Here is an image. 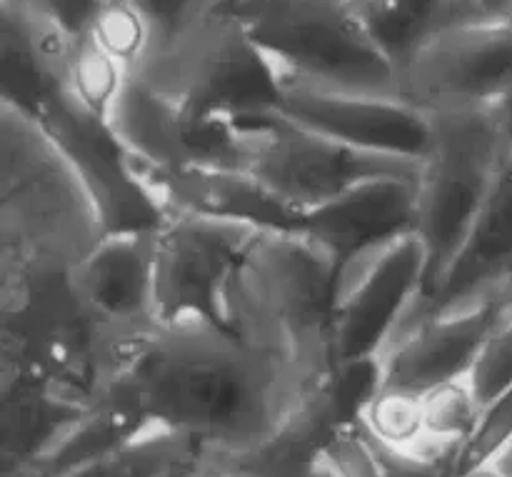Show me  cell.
Returning <instances> with one entry per match:
<instances>
[{
	"instance_id": "17",
	"label": "cell",
	"mask_w": 512,
	"mask_h": 477,
	"mask_svg": "<svg viewBox=\"0 0 512 477\" xmlns=\"http://www.w3.org/2000/svg\"><path fill=\"white\" fill-rule=\"evenodd\" d=\"M512 278V145L488 190L483 208L450 265L448 275L418 308L443 310L453 305L498 298Z\"/></svg>"
},
{
	"instance_id": "33",
	"label": "cell",
	"mask_w": 512,
	"mask_h": 477,
	"mask_svg": "<svg viewBox=\"0 0 512 477\" xmlns=\"http://www.w3.org/2000/svg\"><path fill=\"white\" fill-rule=\"evenodd\" d=\"M458 477H500V475H495L493 470L490 468H475V470H468V473H463V475H458Z\"/></svg>"
},
{
	"instance_id": "26",
	"label": "cell",
	"mask_w": 512,
	"mask_h": 477,
	"mask_svg": "<svg viewBox=\"0 0 512 477\" xmlns=\"http://www.w3.org/2000/svg\"><path fill=\"white\" fill-rule=\"evenodd\" d=\"M512 440V388L483 405L473 435L460 450L458 475L488 465Z\"/></svg>"
},
{
	"instance_id": "29",
	"label": "cell",
	"mask_w": 512,
	"mask_h": 477,
	"mask_svg": "<svg viewBox=\"0 0 512 477\" xmlns=\"http://www.w3.org/2000/svg\"><path fill=\"white\" fill-rule=\"evenodd\" d=\"M128 3L145 10V13L150 15V20L155 23V28H160V25H165L168 20H173L190 0H128Z\"/></svg>"
},
{
	"instance_id": "16",
	"label": "cell",
	"mask_w": 512,
	"mask_h": 477,
	"mask_svg": "<svg viewBox=\"0 0 512 477\" xmlns=\"http://www.w3.org/2000/svg\"><path fill=\"white\" fill-rule=\"evenodd\" d=\"M418 180L378 178L358 185L330 203L303 210L295 233L328 250L343 268L375 245L415 233Z\"/></svg>"
},
{
	"instance_id": "24",
	"label": "cell",
	"mask_w": 512,
	"mask_h": 477,
	"mask_svg": "<svg viewBox=\"0 0 512 477\" xmlns=\"http://www.w3.org/2000/svg\"><path fill=\"white\" fill-rule=\"evenodd\" d=\"M420 398H423V418L430 440L445 448L463 450L483 413V403L470 385L468 375L438 385Z\"/></svg>"
},
{
	"instance_id": "21",
	"label": "cell",
	"mask_w": 512,
	"mask_h": 477,
	"mask_svg": "<svg viewBox=\"0 0 512 477\" xmlns=\"http://www.w3.org/2000/svg\"><path fill=\"white\" fill-rule=\"evenodd\" d=\"M203 458L190 440L160 428H145L108 458L70 477H188Z\"/></svg>"
},
{
	"instance_id": "23",
	"label": "cell",
	"mask_w": 512,
	"mask_h": 477,
	"mask_svg": "<svg viewBox=\"0 0 512 477\" xmlns=\"http://www.w3.org/2000/svg\"><path fill=\"white\" fill-rule=\"evenodd\" d=\"M85 35L133 75L153 45L155 23L128 0H103Z\"/></svg>"
},
{
	"instance_id": "10",
	"label": "cell",
	"mask_w": 512,
	"mask_h": 477,
	"mask_svg": "<svg viewBox=\"0 0 512 477\" xmlns=\"http://www.w3.org/2000/svg\"><path fill=\"white\" fill-rule=\"evenodd\" d=\"M400 98L428 113L503 108L512 95V18L435 35L398 73Z\"/></svg>"
},
{
	"instance_id": "19",
	"label": "cell",
	"mask_w": 512,
	"mask_h": 477,
	"mask_svg": "<svg viewBox=\"0 0 512 477\" xmlns=\"http://www.w3.org/2000/svg\"><path fill=\"white\" fill-rule=\"evenodd\" d=\"M145 428L150 425H145L130 410L113 403H100L75 418L33 463L20 468H33L43 477H70L113 455Z\"/></svg>"
},
{
	"instance_id": "35",
	"label": "cell",
	"mask_w": 512,
	"mask_h": 477,
	"mask_svg": "<svg viewBox=\"0 0 512 477\" xmlns=\"http://www.w3.org/2000/svg\"><path fill=\"white\" fill-rule=\"evenodd\" d=\"M503 115H505V120H508V128H510V135H512V95L508 100H505Z\"/></svg>"
},
{
	"instance_id": "9",
	"label": "cell",
	"mask_w": 512,
	"mask_h": 477,
	"mask_svg": "<svg viewBox=\"0 0 512 477\" xmlns=\"http://www.w3.org/2000/svg\"><path fill=\"white\" fill-rule=\"evenodd\" d=\"M260 230L240 220L168 210L155 230L158 320H215L223 293Z\"/></svg>"
},
{
	"instance_id": "12",
	"label": "cell",
	"mask_w": 512,
	"mask_h": 477,
	"mask_svg": "<svg viewBox=\"0 0 512 477\" xmlns=\"http://www.w3.org/2000/svg\"><path fill=\"white\" fill-rule=\"evenodd\" d=\"M278 110L293 123L360 153L425 165L433 150V118L400 95L280 85Z\"/></svg>"
},
{
	"instance_id": "6",
	"label": "cell",
	"mask_w": 512,
	"mask_h": 477,
	"mask_svg": "<svg viewBox=\"0 0 512 477\" xmlns=\"http://www.w3.org/2000/svg\"><path fill=\"white\" fill-rule=\"evenodd\" d=\"M433 150L418 180L415 235L428 258L425 288L430 298L458 258L488 190L512 145L503 108L430 113Z\"/></svg>"
},
{
	"instance_id": "11",
	"label": "cell",
	"mask_w": 512,
	"mask_h": 477,
	"mask_svg": "<svg viewBox=\"0 0 512 477\" xmlns=\"http://www.w3.org/2000/svg\"><path fill=\"white\" fill-rule=\"evenodd\" d=\"M110 130L138 168L240 170V133L233 118H193L133 75L110 115Z\"/></svg>"
},
{
	"instance_id": "3",
	"label": "cell",
	"mask_w": 512,
	"mask_h": 477,
	"mask_svg": "<svg viewBox=\"0 0 512 477\" xmlns=\"http://www.w3.org/2000/svg\"><path fill=\"white\" fill-rule=\"evenodd\" d=\"M103 238L63 148L33 113L0 100V273L70 275Z\"/></svg>"
},
{
	"instance_id": "20",
	"label": "cell",
	"mask_w": 512,
	"mask_h": 477,
	"mask_svg": "<svg viewBox=\"0 0 512 477\" xmlns=\"http://www.w3.org/2000/svg\"><path fill=\"white\" fill-rule=\"evenodd\" d=\"M358 425L383 448L430 460H460V450L430 440L423 418V398L405 390L378 388L360 408Z\"/></svg>"
},
{
	"instance_id": "28",
	"label": "cell",
	"mask_w": 512,
	"mask_h": 477,
	"mask_svg": "<svg viewBox=\"0 0 512 477\" xmlns=\"http://www.w3.org/2000/svg\"><path fill=\"white\" fill-rule=\"evenodd\" d=\"M13 3L63 33L83 38L103 0H13Z\"/></svg>"
},
{
	"instance_id": "5",
	"label": "cell",
	"mask_w": 512,
	"mask_h": 477,
	"mask_svg": "<svg viewBox=\"0 0 512 477\" xmlns=\"http://www.w3.org/2000/svg\"><path fill=\"white\" fill-rule=\"evenodd\" d=\"M235 8L280 85L400 95L398 73L353 0H235Z\"/></svg>"
},
{
	"instance_id": "14",
	"label": "cell",
	"mask_w": 512,
	"mask_h": 477,
	"mask_svg": "<svg viewBox=\"0 0 512 477\" xmlns=\"http://www.w3.org/2000/svg\"><path fill=\"white\" fill-rule=\"evenodd\" d=\"M505 313L498 298L443 310L413 308L378 363V388L423 395L470 373L480 348Z\"/></svg>"
},
{
	"instance_id": "13",
	"label": "cell",
	"mask_w": 512,
	"mask_h": 477,
	"mask_svg": "<svg viewBox=\"0 0 512 477\" xmlns=\"http://www.w3.org/2000/svg\"><path fill=\"white\" fill-rule=\"evenodd\" d=\"M33 115L83 178L100 210L105 235L160 228L163 208L133 170L128 153L105 120L78 108L65 90L50 95Z\"/></svg>"
},
{
	"instance_id": "2",
	"label": "cell",
	"mask_w": 512,
	"mask_h": 477,
	"mask_svg": "<svg viewBox=\"0 0 512 477\" xmlns=\"http://www.w3.org/2000/svg\"><path fill=\"white\" fill-rule=\"evenodd\" d=\"M338 278V260L318 243L260 230L225 285L220 323L310 388H323L338 370Z\"/></svg>"
},
{
	"instance_id": "25",
	"label": "cell",
	"mask_w": 512,
	"mask_h": 477,
	"mask_svg": "<svg viewBox=\"0 0 512 477\" xmlns=\"http://www.w3.org/2000/svg\"><path fill=\"white\" fill-rule=\"evenodd\" d=\"M468 378L483 405L512 388V308H505L500 323L488 335Z\"/></svg>"
},
{
	"instance_id": "30",
	"label": "cell",
	"mask_w": 512,
	"mask_h": 477,
	"mask_svg": "<svg viewBox=\"0 0 512 477\" xmlns=\"http://www.w3.org/2000/svg\"><path fill=\"white\" fill-rule=\"evenodd\" d=\"M485 468H490L495 475H500V477H512V440L505 445L503 450H500L498 455H495L493 460H490L488 465H485Z\"/></svg>"
},
{
	"instance_id": "34",
	"label": "cell",
	"mask_w": 512,
	"mask_h": 477,
	"mask_svg": "<svg viewBox=\"0 0 512 477\" xmlns=\"http://www.w3.org/2000/svg\"><path fill=\"white\" fill-rule=\"evenodd\" d=\"M188 477H225V475H220V473H215V470H208V468H203V465H200V468L195 470V473H190Z\"/></svg>"
},
{
	"instance_id": "27",
	"label": "cell",
	"mask_w": 512,
	"mask_h": 477,
	"mask_svg": "<svg viewBox=\"0 0 512 477\" xmlns=\"http://www.w3.org/2000/svg\"><path fill=\"white\" fill-rule=\"evenodd\" d=\"M330 463L335 465L340 477H388L380 460L375 458L373 448L365 440L363 430L358 428V420L345 425L330 445L325 448Z\"/></svg>"
},
{
	"instance_id": "31",
	"label": "cell",
	"mask_w": 512,
	"mask_h": 477,
	"mask_svg": "<svg viewBox=\"0 0 512 477\" xmlns=\"http://www.w3.org/2000/svg\"><path fill=\"white\" fill-rule=\"evenodd\" d=\"M493 18H512V0H480Z\"/></svg>"
},
{
	"instance_id": "8",
	"label": "cell",
	"mask_w": 512,
	"mask_h": 477,
	"mask_svg": "<svg viewBox=\"0 0 512 477\" xmlns=\"http://www.w3.org/2000/svg\"><path fill=\"white\" fill-rule=\"evenodd\" d=\"M428 258L415 233L355 255L340 268L335 298V368L375 363L423 295Z\"/></svg>"
},
{
	"instance_id": "18",
	"label": "cell",
	"mask_w": 512,
	"mask_h": 477,
	"mask_svg": "<svg viewBox=\"0 0 512 477\" xmlns=\"http://www.w3.org/2000/svg\"><path fill=\"white\" fill-rule=\"evenodd\" d=\"M353 8L395 73L435 35L493 18L480 0H353Z\"/></svg>"
},
{
	"instance_id": "4",
	"label": "cell",
	"mask_w": 512,
	"mask_h": 477,
	"mask_svg": "<svg viewBox=\"0 0 512 477\" xmlns=\"http://www.w3.org/2000/svg\"><path fill=\"white\" fill-rule=\"evenodd\" d=\"M133 78L193 118H248L280 108V80L235 0H190L155 28Z\"/></svg>"
},
{
	"instance_id": "1",
	"label": "cell",
	"mask_w": 512,
	"mask_h": 477,
	"mask_svg": "<svg viewBox=\"0 0 512 477\" xmlns=\"http://www.w3.org/2000/svg\"><path fill=\"white\" fill-rule=\"evenodd\" d=\"M105 333L100 403L190 440L203 463L265 445L325 388H310L215 320H155Z\"/></svg>"
},
{
	"instance_id": "15",
	"label": "cell",
	"mask_w": 512,
	"mask_h": 477,
	"mask_svg": "<svg viewBox=\"0 0 512 477\" xmlns=\"http://www.w3.org/2000/svg\"><path fill=\"white\" fill-rule=\"evenodd\" d=\"M70 288L80 308L110 333L155 323V230L105 235L70 270Z\"/></svg>"
},
{
	"instance_id": "7",
	"label": "cell",
	"mask_w": 512,
	"mask_h": 477,
	"mask_svg": "<svg viewBox=\"0 0 512 477\" xmlns=\"http://www.w3.org/2000/svg\"><path fill=\"white\" fill-rule=\"evenodd\" d=\"M240 133V173L250 175L295 213L318 208L378 178H420L423 165L360 153L268 110L233 118Z\"/></svg>"
},
{
	"instance_id": "22",
	"label": "cell",
	"mask_w": 512,
	"mask_h": 477,
	"mask_svg": "<svg viewBox=\"0 0 512 477\" xmlns=\"http://www.w3.org/2000/svg\"><path fill=\"white\" fill-rule=\"evenodd\" d=\"M130 73L110 55H105L88 35L75 43L65 70V95L78 108L110 125L115 105L128 85Z\"/></svg>"
},
{
	"instance_id": "32",
	"label": "cell",
	"mask_w": 512,
	"mask_h": 477,
	"mask_svg": "<svg viewBox=\"0 0 512 477\" xmlns=\"http://www.w3.org/2000/svg\"><path fill=\"white\" fill-rule=\"evenodd\" d=\"M310 477H340V473H338V470H335V465L330 463L328 455L323 453V458H320L318 463H315V468H313V473H310Z\"/></svg>"
}]
</instances>
